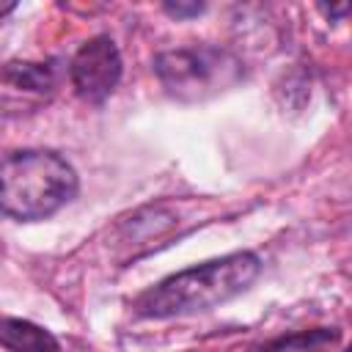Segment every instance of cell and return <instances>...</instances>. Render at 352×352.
Instances as JSON below:
<instances>
[{"label":"cell","mask_w":352,"mask_h":352,"mask_svg":"<svg viewBox=\"0 0 352 352\" xmlns=\"http://www.w3.org/2000/svg\"><path fill=\"white\" fill-rule=\"evenodd\" d=\"M0 346L8 352H58V338L28 319H0Z\"/></svg>","instance_id":"obj_5"},{"label":"cell","mask_w":352,"mask_h":352,"mask_svg":"<svg viewBox=\"0 0 352 352\" xmlns=\"http://www.w3.org/2000/svg\"><path fill=\"white\" fill-rule=\"evenodd\" d=\"M14 8H16V3H11V0H6V3H0V19H3V16H8V14L14 11Z\"/></svg>","instance_id":"obj_10"},{"label":"cell","mask_w":352,"mask_h":352,"mask_svg":"<svg viewBox=\"0 0 352 352\" xmlns=\"http://www.w3.org/2000/svg\"><path fill=\"white\" fill-rule=\"evenodd\" d=\"M319 11L327 14V16H344V14L349 11V6H346V3H341V6H330V8H327V6H319Z\"/></svg>","instance_id":"obj_9"},{"label":"cell","mask_w":352,"mask_h":352,"mask_svg":"<svg viewBox=\"0 0 352 352\" xmlns=\"http://www.w3.org/2000/svg\"><path fill=\"white\" fill-rule=\"evenodd\" d=\"M154 74L168 96L179 102H201L236 85L242 80V63L228 50L195 44L160 52L154 58Z\"/></svg>","instance_id":"obj_3"},{"label":"cell","mask_w":352,"mask_h":352,"mask_svg":"<svg viewBox=\"0 0 352 352\" xmlns=\"http://www.w3.org/2000/svg\"><path fill=\"white\" fill-rule=\"evenodd\" d=\"M336 338H338V333L311 330V333H302V336L283 338L278 346H272V352H324Z\"/></svg>","instance_id":"obj_7"},{"label":"cell","mask_w":352,"mask_h":352,"mask_svg":"<svg viewBox=\"0 0 352 352\" xmlns=\"http://www.w3.org/2000/svg\"><path fill=\"white\" fill-rule=\"evenodd\" d=\"M77 195V170L55 151H14L0 162V212L33 223L52 217Z\"/></svg>","instance_id":"obj_2"},{"label":"cell","mask_w":352,"mask_h":352,"mask_svg":"<svg viewBox=\"0 0 352 352\" xmlns=\"http://www.w3.org/2000/svg\"><path fill=\"white\" fill-rule=\"evenodd\" d=\"M0 80L25 88V91H50L55 82L50 63H28V60H11L0 69Z\"/></svg>","instance_id":"obj_6"},{"label":"cell","mask_w":352,"mask_h":352,"mask_svg":"<svg viewBox=\"0 0 352 352\" xmlns=\"http://www.w3.org/2000/svg\"><path fill=\"white\" fill-rule=\"evenodd\" d=\"M261 272V261L250 250H236L223 258L195 264L190 270L162 278L157 286L135 297L132 308L146 319H168L209 311L242 294Z\"/></svg>","instance_id":"obj_1"},{"label":"cell","mask_w":352,"mask_h":352,"mask_svg":"<svg viewBox=\"0 0 352 352\" xmlns=\"http://www.w3.org/2000/svg\"><path fill=\"white\" fill-rule=\"evenodd\" d=\"M162 8L176 19H187V16H198L204 11V3H165Z\"/></svg>","instance_id":"obj_8"},{"label":"cell","mask_w":352,"mask_h":352,"mask_svg":"<svg viewBox=\"0 0 352 352\" xmlns=\"http://www.w3.org/2000/svg\"><path fill=\"white\" fill-rule=\"evenodd\" d=\"M69 77L82 102L102 104L121 80V52L110 36L88 38L72 58Z\"/></svg>","instance_id":"obj_4"}]
</instances>
